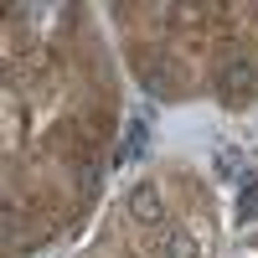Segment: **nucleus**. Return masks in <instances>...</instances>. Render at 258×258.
<instances>
[{"mask_svg":"<svg viewBox=\"0 0 258 258\" xmlns=\"http://www.w3.org/2000/svg\"><path fill=\"white\" fill-rule=\"evenodd\" d=\"M253 83H258L253 62H248V57H232V62H222V73H217V93L232 98V103H243V98L253 93Z\"/></svg>","mask_w":258,"mask_h":258,"instance_id":"obj_1","label":"nucleus"},{"mask_svg":"<svg viewBox=\"0 0 258 258\" xmlns=\"http://www.w3.org/2000/svg\"><path fill=\"white\" fill-rule=\"evenodd\" d=\"M129 212H135V222H145V227H160L165 222V202H160V191L150 181H140L135 191H129Z\"/></svg>","mask_w":258,"mask_h":258,"instance_id":"obj_2","label":"nucleus"},{"mask_svg":"<svg viewBox=\"0 0 258 258\" xmlns=\"http://www.w3.org/2000/svg\"><path fill=\"white\" fill-rule=\"evenodd\" d=\"M258 217V170H238V227Z\"/></svg>","mask_w":258,"mask_h":258,"instance_id":"obj_3","label":"nucleus"},{"mask_svg":"<svg viewBox=\"0 0 258 258\" xmlns=\"http://www.w3.org/2000/svg\"><path fill=\"white\" fill-rule=\"evenodd\" d=\"M160 258H202V248H197V238H191V232H165Z\"/></svg>","mask_w":258,"mask_h":258,"instance_id":"obj_4","label":"nucleus"},{"mask_svg":"<svg viewBox=\"0 0 258 258\" xmlns=\"http://www.w3.org/2000/svg\"><path fill=\"white\" fill-rule=\"evenodd\" d=\"M145 145H150V124H145V119H129V145L119 150V160H129V155L145 150Z\"/></svg>","mask_w":258,"mask_h":258,"instance_id":"obj_5","label":"nucleus"},{"mask_svg":"<svg viewBox=\"0 0 258 258\" xmlns=\"http://www.w3.org/2000/svg\"><path fill=\"white\" fill-rule=\"evenodd\" d=\"M217 176H222V181L238 176V150H217Z\"/></svg>","mask_w":258,"mask_h":258,"instance_id":"obj_6","label":"nucleus"}]
</instances>
